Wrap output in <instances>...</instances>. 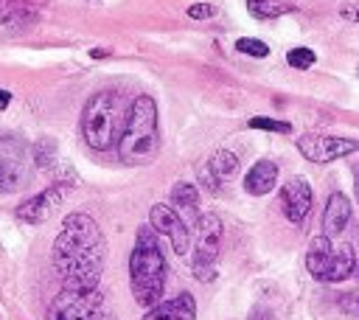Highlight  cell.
<instances>
[{
  "mask_svg": "<svg viewBox=\"0 0 359 320\" xmlns=\"http://www.w3.org/2000/svg\"><path fill=\"white\" fill-rule=\"evenodd\" d=\"M54 267L68 289H98L104 236L93 217L71 214L54 242Z\"/></svg>",
  "mask_w": 359,
  "mask_h": 320,
  "instance_id": "6da1fadb",
  "label": "cell"
},
{
  "mask_svg": "<svg viewBox=\"0 0 359 320\" xmlns=\"http://www.w3.org/2000/svg\"><path fill=\"white\" fill-rule=\"evenodd\" d=\"M160 149L157 132V104L152 96H138L129 107L126 126L121 132L118 154L126 166H149Z\"/></svg>",
  "mask_w": 359,
  "mask_h": 320,
  "instance_id": "7a4b0ae2",
  "label": "cell"
},
{
  "mask_svg": "<svg viewBox=\"0 0 359 320\" xmlns=\"http://www.w3.org/2000/svg\"><path fill=\"white\" fill-rule=\"evenodd\" d=\"M152 231L154 228H143L138 233V245L129 256L132 295L140 306H149V309L160 303L163 286H166V259H163V250Z\"/></svg>",
  "mask_w": 359,
  "mask_h": 320,
  "instance_id": "3957f363",
  "label": "cell"
},
{
  "mask_svg": "<svg viewBox=\"0 0 359 320\" xmlns=\"http://www.w3.org/2000/svg\"><path fill=\"white\" fill-rule=\"evenodd\" d=\"M118 124H121L118 93H112V90L93 93L85 104V112H82V135H85L87 146L96 152H107L112 146L115 135L121 132Z\"/></svg>",
  "mask_w": 359,
  "mask_h": 320,
  "instance_id": "277c9868",
  "label": "cell"
},
{
  "mask_svg": "<svg viewBox=\"0 0 359 320\" xmlns=\"http://www.w3.org/2000/svg\"><path fill=\"white\" fill-rule=\"evenodd\" d=\"M219 245H222L219 217L217 214H203L200 222H197V242H194V259H191V270L200 281H214L217 278Z\"/></svg>",
  "mask_w": 359,
  "mask_h": 320,
  "instance_id": "5b68a950",
  "label": "cell"
},
{
  "mask_svg": "<svg viewBox=\"0 0 359 320\" xmlns=\"http://www.w3.org/2000/svg\"><path fill=\"white\" fill-rule=\"evenodd\" d=\"M98 289H62L51 303V320H107Z\"/></svg>",
  "mask_w": 359,
  "mask_h": 320,
  "instance_id": "8992f818",
  "label": "cell"
},
{
  "mask_svg": "<svg viewBox=\"0 0 359 320\" xmlns=\"http://www.w3.org/2000/svg\"><path fill=\"white\" fill-rule=\"evenodd\" d=\"M29 180V146L6 135L0 138V191H17Z\"/></svg>",
  "mask_w": 359,
  "mask_h": 320,
  "instance_id": "52a82bcc",
  "label": "cell"
},
{
  "mask_svg": "<svg viewBox=\"0 0 359 320\" xmlns=\"http://www.w3.org/2000/svg\"><path fill=\"white\" fill-rule=\"evenodd\" d=\"M298 152L312 163H331L351 152H359V140L339 135H303L298 138Z\"/></svg>",
  "mask_w": 359,
  "mask_h": 320,
  "instance_id": "ba28073f",
  "label": "cell"
},
{
  "mask_svg": "<svg viewBox=\"0 0 359 320\" xmlns=\"http://www.w3.org/2000/svg\"><path fill=\"white\" fill-rule=\"evenodd\" d=\"M149 222H152V228L160 236H166L171 242V247H174L177 256H186L189 253V247H191V231H189L186 219L180 217L171 205H154L149 211Z\"/></svg>",
  "mask_w": 359,
  "mask_h": 320,
  "instance_id": "9c48e42d",
  "label": "cell"
},
{
  "mask_svg": "<svg viewBox=\"0 0 359 320\" xmlns=\"http://www.w3.org/2000/svg\"><path fill=\"white\" fill-rule=\"evenodd\" d=\"M312 186L303 177H289L281 189V211L292 225H303L312 211Z\"/></svg>",
  "mask_w": 359,
  "mask_h": 320,
  "instance_id": "30bf717a",
  "label": "cell"
},
{
  "mask_svg": "<svg viewBox=\"0 0 359 320\" xmlns=\"http://www.w3.org/2000/svg\"><path fill=\"white\" fill-rule=\"evenodd\" d=\"M62 194H65V189H62V186L45 189L43 194H37V197L26 200V203L17 208V219H23V222H29V225L48 222V219L57 214V208L62 205Z\"/></svg>",
  "mask_w": 359,
  "mask_h": 320,
  "instance_id": "8fae6325",
  "label": "cell"
},
{
  "mask_svg": "<svg viewBox=\"0 0 359 320\" xmlns=\"http://www.w3.org/2000/svg\"><path fill=\"white\" fill-rule=\"evenodd\" d=\"M236 172H239V157L233 152H228V149H219L205 163V169L200 172V180H203V186L208 191H219V186L228 183Z\"/></svg>",
  "mask_w": 359,
  "mask_h": 320,
  "instance_id": "7c38bea8",
  "label": "cell"
},
{
  "mask_svg": "<svg viewBox=\"0 0 359 320\" xmlns=\"http://www.w3.org/2000/svg\"><path fill=\"white\" fill-rule=\"evenodd\" d=\"M351 225V200L339 191H334L323 211V236L339 239Z\"/></svg>",
  "mask_w": 359,
  "mask_h": 320,
  "instance_id": "4fadbf2b",
  "label": "cell"
},
{
  "mask_svg": "<svg viewBox=\"0 0 359 320\" xmlns=\"http://www.w3.org/2000/svg\"><path fill=\"white\" fill-rule=\"evenodd\" d=\"M143 320H197V303L189 292H183L171 300H160L157 306H152Z\"/></svg>",
  "mask_w": 359,
  "mask_h": 320,
  "instance_id": "5bb4252c",
  "label": "cell"
},
{
  "mask_svg": "<svg viewBox=\"0 0 359 320\" xmlns=\"http://www.w3.org/2000/svg\"><path fill=\"white\" fill-rule=\"evenodd\" d=\"M37 15L23 3V0H0V31L3 34H17L26 31Z\"/></svg>",
  "mask_w": 359,
  "mask_h": 320,
  "instance_id": "9a60e30c",
  "label": "cell"
},
{
  "mask_svg": "<svg viewBox=\"0 0 359 320\" xmlns=\"http://www.w3.org/2000/svg\"><path fill=\"white\" fill-rule=\"evenodd\" d=\"M171 208L186 219V225L191 228V225H197L200 222V194H197V189L191 186V183H177L174 189H171Z\"/></svg>",
  "mask_w": 359,
  "mask_h": 320,
  "instance_id": "2e32d148",
  "label": "cell"
},
{
  "mask_svg": "<svg viewBox=\"0 0 359 320\" xmlns=\"http://www.w3.org/2000/svg\"><path fill=\"white\" fill-rule=\"evenodd\" d=\"M275 183H278V166L272 160H258L244 177V191L253 197H264L275 189Z\"/></svg>",
  "mask_w": 359,
  "mask_h": 320,
  "instance_id": "e0dca14e",
  "label": "cell"
},
{
  "mask_svg": "<svg viewBox=\"0 0 359 320\" xmlns=\"http://www.w3.org/2000/svg\"><path fill=\"white\" fill-rule=\"evenodd\" d=\"M334 239H328V236H317L312 245H309V253H306V267H309V272L317 278V281H325V275H328V267H331V261H334Z\"/></svg>",
  "mask_w": 359,
  "mask_h": 320,
  "instance_id": "ac0fdd59",
  "label": "cell"
},
{
  "mask_svg": "<svg viewBox=\"0 0 359 320\" xmlns=\"http://www.w3.org/2000/svg\"><path fill=\"white\" fill-rule=\"evenodd\" d=\"M353 267H356V253H353V247H351V245H339V247L334 250V261H331V267H328L325 284H339V281H345V278L353 272Z\"/></svg>",
  "mask_w": 359,
  "mask_h": 320,
  "instance_id": "d6986e66",
  "label": "cell"
},
{
  "mask_svg": "<svg viewBox=\"0 0 359 320\" xmlns=\"http://www.w3.org/2000/svg\"><path fill=\"white\" fill-rule=\"evenodd\" d=\"M295 6L286 0H247V12L258 20H275L281 15H289Z\"/></svg>",
  "mask_w": 359,
  "mask_h": 320,
  "instance_id": "ffe728a7",
  "label": "cell"
},
{
  "mask_svg": "<svg viewBox=\"0 0 359 320\" xmlns=\"http://www.w3.org/2000/svg\"><path fill=\"white\" fill-rule=\"evenodd\" d=\"M34 160H37V166H43V169H54V166H57V160H59L57 140H54V138L37 140V146H34Z\"/></svg>",
  "mask_w": 359,
  "mask_h": 320,
  "instance_id": "44dd1931",
  "label": "cell"
},
{
  "mask_svg": "<svg viewBox=\"0 0 359 320\" xmlns=\"http://www.w3.org/2000/svg\"><path fill=\"white\" fill-rule=\"evenodd\" d=\"M236 51H242V54H247V57L264 59V57L270 54V45L261 43V40H256V37H242V40H236Z\"/></svg>",
  "mask_w": 359,
  "mask_h": 320,
  "instance_id": "7402d4cb",
  "label": "cell"
},
{
  "mask_svg": "<svg viewBox=\"0 0 359 320\" xmlns=\"http://www.w3.org/2000/svg\"><path fill=\"white\" fill-rule=\"evenodd\" d=\"M314 51L312 48H292L289 54H286V62L295 68V71H309L312 65H314Z\"/></svg>",
  "mask_w": 359,
  "mask_h": 320,
  "instance_id": "603a6c76",
  "label": "cell"
},
{
  "mask_svg": "<svg viewBox=\"0 0 359 320\" xmlns=\"http://www.w3.org/2000/svg\"><path fill=\"white\" fill-rule=\"evenodd\" d=\"M250 129H267V132H281V135H286V132H292V124H289V121H275V118L258 115V118H250Z\"/></svg>",
  "mask_w": 359,
  "mask_h": 320,
  "instance_id": "cb8c5ba5",
  "label": "cell"
},
{
  "mask_svg": "<svg viewBox=\"0 0 359 320\" xmlns=\"http://www.w3.org/2000/svg\"><path fill=\"white\" fill-rule=\"evenodd\" d=\"M214 15H217V9L208 6V3H194V6L189 9V17H194V20H208V17H214Z\"/></svg>",
  "mask_w": 359,
  "mask_h": 320,
  "instance_id": "d4e9b609",
  "label": "cell"
},
{
  "mask_svg": "<svg viewBox=\"0 0 359 320\" xmlns=\"http://www.w3.org/2000/svg\"><path fill=\"white\" fill-rule=\"evenodd\" d=\"M339 15H342L345 20H351V23H359V0H356V3H345V6L339 9Z\"/></svg>",
  "mask_w": 359,
  "mask_h": 320,
  "instance_id": "484cf974",
  "label": "cell"
},
{
  "mask_svg": "<svg viewBox=\"0 0 359 320\" xmlns=\"http://www.w3.org/2000/svg\"><path fill=\"white\" fill-rule=\"evenodd\" d=\"M250 320H275V314H272L270 309L258 306V309H253V312H250Z\"/></svg>",
  "mask_w": 359,
  "mask_h": 320,
  "instance_id": "4316f807",
  "label": "cell"
},
{
  "mask_svg": "<svg viewBox=\"0 0 359 320\" xmlns=\"http://www.w3.org/2000/svg\"><path fill=\"white\" fill-rule=\"evenodd\" d=\"M12 104V93L9 90H0V110H6Z\"/></svg>",
  "mask_w": 359,
  "mask_h": 320,
  "instance_id": "83f0119b",
  "label": "cell"
},
{
  "mask_svg": "<svg viewBox=\"0 0 359 320\" xmlns=\"http://www.w3.org/2000/svg\"><path fill=\"white\" fill-rule=\"evenodd\" d=\"M353 194H356V203H359V166L353 169Z\"/></svg>",
  "mask_w": 359,
  "mask_h": 320,
  "instance_id": "f1b7e54d",
  "label": "cell"
},
{
  "mask_svg": "<svg viewBox=\"0 0 359 320\" xmlns=\"http://www.w3.org/2000/svg\"><path fill=\"white\" fill-rule=\"evenodd\" d=\"M351 309H353V314H359V298L351 300Z\"/></svg>",
  "mask_w": 359,
  "mask_h": 320,
  "instance_id": "f546056e",
  "label": "cell"
}]
</instances>
